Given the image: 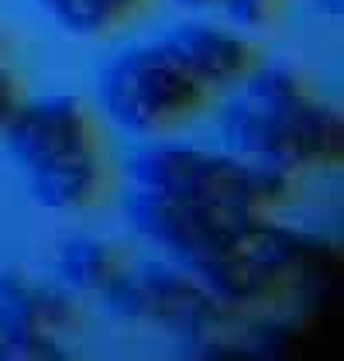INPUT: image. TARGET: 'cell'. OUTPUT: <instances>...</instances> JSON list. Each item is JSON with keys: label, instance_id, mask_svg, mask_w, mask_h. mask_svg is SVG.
Segmentation results:
<instances>
[{"label": "cell", "instance_id": "obj_16", "mask_svg": "<svg viewBox=\"0 0 344 361\" xmlns=\"http://www.w3.org/2000/svg\"><path fill=\"white\" fill-rule=\"evenodd\" d=\"M21 100H25V86H21V80H18L7 66H0V135H4V128L11 124L14 111L21 107Z\"/></svg>", "mask_w": 344, "mask_h": 361}, {"label": "cell", "instance_id": "obj_5", "mask_svg": "<svg viewBox=\"0 0 344 361\" xmlns=\"http://www.w3.org/2000/svg\"><path fill=\"white\" fill-rule=\"evenodd\" d=\"M124 217L138 238L155 245L162 255H169L176 265L193 272L207 258H214L258 214H228L217 207H203L193 200L135 186L124 200Z\"/></svg>", "mask_w": 344, "mask_h": 361}, {"label": "cell", "instance_id": "obj_9", "mask_svg": "<svg viewBox=\"0 0 344 361\" xmlns=\"http://www.w3.org/2000/svg\"><path fill=\"white\" fill-rule=\"evenodd\" d=\"M121 255H117L114 245L100 241V238H69L56 255V272H59V282L69 286L76 296L83 293H100L107 286V279L114 276L121 269Z\"/></svg>", "mask_w": 344, "mask_h": 361}, {"label": "cell", "instance_id": "obj_7", "mask_svg": "<svg viewBox=\"0 0 344 361\" xmlns=\"http://www.w3.org/2000/svg\"><path fill=\"white\" fill-rule=\"evenodd\" d=\"M159 45L169 52L203 93H228L238 90L241 80L255 69L258 52L241 31L207 25V21H183L169 28Z\"/></svg>", "mask_w": 344, "mask_h": 361}, {"label": "cell", "instance_id": "obj_1", "mask_svg": "<svg viewBox=\"0 0 344 361\" xmlns=\"http://www.w3.org/2000/svg\"><path fill=\"white\" fill-rule=\"evenodd\" d=\"M224 152L293 172L334 169L344 159V117L286 62H255L221 114Z\"/></svg>", "mask_w": 344, "mask_h": 361}, {"label": "cell", "instance_id": "obj_19", "mask_svg": "<svg viewBox=\"0 0 344 361\" xmlns=\"http://www.w3.org/2000/svg\"><path fill=\"white\" fill-rule=\"evenodd\" d=\"M4 59H7V35L0 28V66H4Z\"/></svg>", "mask_w": 344, "mask_h": 361}, {"label": "cell", "instance_id": "obj_15", "mask_svg": "<svg viewBox=\"0 0 344 361\" xmlns=\"http://www.w3.org/2000/svg\"><path fill=\"white\" fill-rule=\"evenodd\" d=\"M221 11L231 18V25L241 31H258L276 21L279 0H221Z\"/></svg>", "mask_w": 344, "mask_h": 361}, {"label": "cell", "instance_id": "obj_10", "mask_svg": "<svg viewBox=\"0 0 344 361\" xmlns=\"http://www.w3.org/2000/svg\"><path fill=\"white\" fill-rule=\"evenodd\" d=\"M35 4L59 28L76 38H104L142 11L138 0H35Z\"/></svg>", "mask_w": 344, "mask_h": 361}, {"label": "cell", "instance_id": "obj_13", "mask_svg": "<svg viewBox=\"0 0 344 361\" xmlns=\"http://www.w3.org/2000/svg\"><path fill=\"white\" fill-rule=\"evenodd\" d=\"M35 320L56 337H66L80 327V300L62 282H35Z\"/></svg>", "mask_w": 344, "mask_h": 361}, {"label": "cell", "instance_id": "obj_6", "mask_svg": "<svg viewBox=\"0 0 344 361\" xmlns=\"http://www.w3.org/2000/svg\"><path fill=\"white\" fill-rule=\"evenodd\" d=\"M4 141L21 166L35 169L66 152L97 145V131L83 100L69 93H49L38 100H21L11 124L4 128Z\"/></svg>", "mask_w": 344, "mask_h": 361}, {"label": "cell", "instance_id": "obj_12", "mask_svg": "<svg viewBox=\"0 0 344 361\" xmlns=\"http://www.w3.org/2000/svg\"><path fill=\"white\" fill-rule=\"evenodd\" d=\"M28 331H42L35 320V282L11 269H0V337Z\"/></svg>", "mask_w": 344, "mask_h": 361}, {"label": "cell", "instance_id": "obj_2", "mask_svg": "<svg viewBox=\"0 0 344 361\" xmlns=\"http://www.w3.org/2000/svg\"><path fill=\"white\" fill-rule=\"evenodd\" d=\"M97 97L121 131L142 138L183 128L210 100L159 42L131 45L111 59L100 73Z\"/></svg>", "mask_w": 344, "mask_h": 361}, {"label": "cell", "instance_id": "obj_20", "mask_svg": "<svg viewBox=\"0 0 344 361\" xmlns=\"http://www.w3.org/2000/svg\"><path fill=\"white\" fill-rule=\"evenodd\" d=\"M138 4H145V0H138Z\"/></svg>", "mask_w": 344, "mask_h": 361}, {"label": "cell", "instance_id": "obj_8", "mask_svg": "<svg viewBox=\"0 0 344 361\" xmlns=\"http://www.w3.org/2000/svg\"><path fill=\"white\" fill-rule=\"evenodd\" d=\"M31 196L59 214H73L93 207L107 190V166L100 159L97 145H86L76 152H66L59 159H49L42 166L28 169Z\"/></svg>", "mask_w": 344, "mask_h": 361}, {"label": "cell", "instance_id": "obj_14", "mask_svg": "<svg viewBox=\"0 0 344 361\" xmlns=\"http://www.w3.org/2000/svg\"><path fill=\"white\" fill-rule=\"evenodd\" d=\"M69 358V351L62 348V337L45 331L14 334V337H0V361H62Z\"/></svg>", "mask_w": 344, "mask_h": 361}, {"label": "cell", "instance_id": "obj_17", "mask_svg": "<svg viewBox=\"0 0 344 361\" xmlns=\"http://www.w3.org/2000/svg\"><path fill=\"white\" fill-rule=\"evenodd\" d=\"M172 4H179V7H186V11H210V7H221V0H172Z\"/></svg>", "mask_w": 344, "mask_h": 361}, {"label": "cell", "instance_id": "obj_18", "mask_svg": "<svg viewBox=\"0 0 344 361\" xmlns=\"http://www.w3.org/2000/svg\"><path fill=\"white\" fill-rule=\"evenodd\" d=\"M317 7H320V14H331V18H338L344 11V0H317Z\"/></svg>", "mask_w": 344, "mask_h": 361}, {"label": "cell", "instance_id": "obj_11", "mask_svg": "<svg viewBox=\"0 0 344 361\" xmlns=\"http://www.w3.org/2000/svg\"><path fill=\"white\" fill-rule=\"evenodd\" d=\"M97 300L104 306V313L117 324H145L148 320V300H145V282L138 265H121L114 276L107 279V286L97 293Z\"/></svg>", "mask_w": 344, "mask_h": 361}, {"label": "cell", "instance_id": "obj_4", "mask_svg": "<svg viewBox=\"0 0 344 361\" xmlns=\"http://www.w3.org/2000/svg\"><path fill=\"white\" fill-rule=\"evenodd\" d=\"M131 186L193 200L228 214H258L252 196V162L231 152H210L179 141H145L128 159Z\"/></svg>", "mask_w": 344, "mask_h": 361}, {"label": "cell", "instance_id": "obj_3", "mask_svg": "<svg viewBox=\"0 0 344 361\" xmlns=\"http://www.w3.org/2000/svg\"><path fill=\"white\" fill-rule=\"evenodd\" d=\"M307 238L310 231H296L269 221V214H258L193 272L231 313H258L265 306L283 303L293 293Z\"/></svg>", "mask_w": 344, "mask_h": 361}]
</instances>
